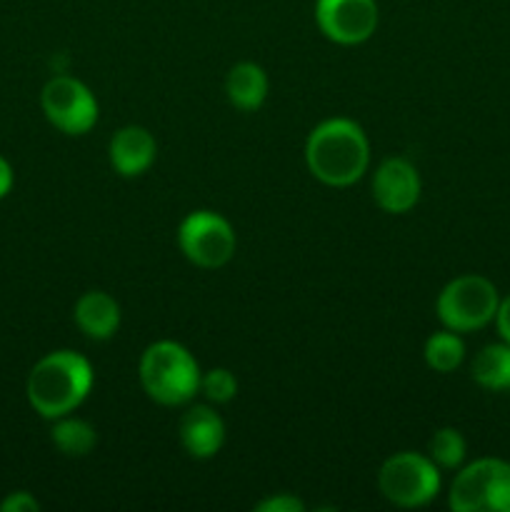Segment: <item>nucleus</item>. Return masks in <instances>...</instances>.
I'll return each mask as SVG.
<instances>
[{
  "instance_id": "1",
  "label": "nucleus",
  "mask_w": 510,
  "mask_h": 512,
  "mask_svg": "<svg viewBox=\"0 0 510 512\" xmlns=\"http://www.w3.org/2000/svg\"><path fill=\"white\" fill-rule=\"evenodd\" d=\"M305 163L313 178L330 188L358 183L370 163V145L355 120L330 118L315 125L305 143Z\"/></svg>"
},
{
  "instance_id": "2",
  "label": "nucleus",
  "mask_w": 510,
  "mask_h": 512,
  "mask_svg": "<svg viewBox=\"0 0 510 512\" xmlns=\"http://www.w3.org/2000/svg\"><path fill=\"white\" fill-rule=\"evenodd\" d=\"M93 388V368L73 350H55L40 358L28 375V403L40 418L58 420L78 410Z\"/></svg>"
},
{
  "instance_id": "3",
  "label": "nucleus",
  "mask_w": 510,
  "mask_h": 512,
  "mask_svg": "<svg viewBox=\"0 0 510 512\" xmlns=\"http://www.w3.org/2000/svg\"><path fill=\"white\" fill-rule=\"evenodd\" d=\"M200 368L188 348L175 340L148 345L140 358V383L150 400L160 405H185L200 393Z\"/></svg>"
},
{
  "instance_id": "4",
  "label": "nucleus",
  "mask_w": 510,
  "mask_h": 512,
  "mask_svg": "<svg viewBox=\"0 0 510 512\" xmlns=\"http://www.w3.org/2000/svg\"><path fill=\"white\" fill-rule=\"evenodd\" d=\"M498 288L483 275H460L450 280L438 295L435 313L448 330L455 333H475L493 323L498 313Z\"/></svg>"
},
{
  "instance_id": "5",
  "label": "nucleus",
  "mask_w": 510,
  "mask_h": 512,
  "mask_svg": "<svg viewBox=\"0 0 510 512\" xmlns=\"http://www.w3.org/2000/svg\"><path fill=\"white\" fill-rule=\"evenodd\" d=\"M455 512H510V463L480 458L455 475L448 493Z\"/></svg>"
},
{
  "instance_id": "6",
  "label": "nucleus",
  "mask_w": 510,
  "mask_h": 512,
  "mask_svg": "<svg viewBox=\"0 0 510 512\" xmlns=\"http://www.w3.org/2000/svg\"><path fill=\"white\" fill-rule=\"evenodd\" d=\"M378 488L398 508H423L440 493V468L428 455H390L378 473Z\"/></svg>"
},
{
  "instance_id": "7",
  "label": "nucleus",
  "mask_w": 510,
  "mask_h": 512,
  "mask_svg": "<svg viewBox=\"0 0 510 512\" xmlns=\"http://www.w3.org/2000/svg\"><path fill=\"white\" fill-rule=\"evenodd\" d=\"M178 245L185 258L205 270L223 268L235 253V230L213 210H195L178 228Z\"/></svg>"
},
{
  "instance_id": "8",
  "label": "nucleus",
  "mask_w": 510,
  "mask_h": 512,
  "mask_svg": "<svg viewBox=\"0 0 510 512\" xmlns=\"http://www.w3.org/2000/svg\"><path fill=\"white\" fill-rule=\"evenodd\" d=\"M45 118L65 135H85L98 123V100L88 85L70 75H55L40 93Z\"/></svg>"
},
{
  "instance_id": "9",
  "label": "nucleus",
  "mask_w": 510,
  "mask_h": 512,
  "mask_svg": "<svg viewBox=\"0 0 510 512\" xmlns=\"http://www.w3.org/2000/svg\"><path fill=\"white\" fill-rule=\"evenodd\" d=\"M315 20L328 40L338 45L365 43L378 28L375 0H318Z\"/></svg>"
},
{
  "instance_id": "10",
  "label": "nucleus",
  "mask_w": 510,
  "mask_h": 512,
  "mask_svg": "<svg viewBox=\"0 0 510 512\" xmlns=\"http://www.w3.org/2000/svg\"><path fill=\"white\" fill-rule=\"evenodd\" d=\"M373 200L390 215H403L420 200V175L405 158H385L373 175Z\"/></svg>"
},
{
  "instance_id": "11",
  "label": "nucleus",
  "mask_w": 510,
  "mask_h": 512,
  "mask_svg": "<svg viewBox=\"0 0 510 512\" xmlns=\"http://www.w3.org/2000/svg\"><path fill=\"white\" fill-rule=\"evenodd\" d=\"M108 153L115 173H120L123 178H135V175H143L155 163L158 145H155V138L145 128L125 125L113 135Z\"/></svg>"
},
{
  "instance_id": "12",
  "label": "nucleus",
  "mask_w": 510,
  "mask_h": 512,
  "mask_svg": "<svg viewBox=\"0 0 510 512\" xmlns=\"http://www.w3.org/2000/svg\"><path fill=\"white\" fill-rule=\"evenodd\" d=\"M180 443L188 450V455L198 460L218 455L225 443V425L220 415L208 405H193L180 418Z\"/></svg>"
},
{
  "instance_id": "13",
  "label": "nucleus",
  "mask_w": 510,
  "mask_h": 512,
  "mask_svg": "<svg viewBox=\"0 0 510 512\" xmlns=\"http://www.w3.org/2000/svg\"><path fill=\"white\" fill-rule=\"evenodd\" d=\"M73 318L90 340H110L120 328V305L103 290H88L75 303Z\"/></svg>"
},
{
  "instance_id": "14",
  "label": "nucleus",
  "mask_w": 510,
  "mask_h": 512,
  "mask_svg": "<svg viewBox=\"0 0 510 512\" xmlns=\"http://www.w3.org/2000/svg\"><path fill=\"white\" fill-rule=\"evenodd\" d=\"M228 100L240 110H258L268 98V75L258 63H238L225 78Z\"/></svg>"
},
{
  "instance_id": "15",
  "label": "nucleus",
  "mask_w": 510,
  "mask_h": 512,
  "mask_svg": "<svg viewBox=\"0 0 510 512\" xmlns=\"http://www.w3.org/2000/svg\"><path fill=\"white\" fill-rule=\"evenodd\" d=\"M475 383L485 390H508L510 388V345L508 343H493L485 345L473 360L470 368Z\"/></svg>"
},
{
  "instance_id": "16",
  "label": "nucleus",
  "mask_w": 510,
  "mask_h": 512,
  "mask_svg": "<svg viewBox=\"0 0 510 512\" xmlns=\"http://www.w3.org/2000/svg\"><path fill=\"white\" fill-rule=\"evenodd\" d=\"M50 438H53L55 448L63 455H68V458H83L98 443V435H95L93 425L80 418H70V415L53 420Z\"/></svg>"
},
{
  "instance_id": "17",
  "label": "nucleus",
  "mask_w": 510,
  "mask_h": 512,
  "mask_svg": "<svg viewBox=\"0 0 510 512\" xmlns=\"http://www.w3.org/2000/svg\"><path fill=\"white\" fill-rule=\"evenodd\" d=\"M423 355L430 370H435V373H453V370H458L463 365L465 343L460 338V333L445 328L425 340Z\"/></svg>"
},
{
  "instance_id": "18",
  "label": "nucleus",
  "mask_w": 510,
  "mask_h": 512,
  "mask_svg": "<svg viewBox=\"0 0 510 512\" xmlns=\"http://www.w3.org/2000/svg\"><path fill=\"white\" fill-rule=\"evenodd\" d=\"M465 453H468V445H465V438L455 428L435 430L428 443V458L443 470L460 468Z\"/></svg>"
},
{
  "instance_id": "19",
  "label": "nucleus",
  "mask_w": 510,
  "mask_h": 512,
  "mask_svg": "<svg viewBox=\"0 0 510 512\" xmlns=\"http://www.w3.org/2000/svg\"><path fill=\"white\" fill-rule=\"evenodd\" d=\"M200 393L215 405L230 403L238 395V380H235V375L230 370L213 368L205 375H200Z\"/></svg>"
},
{
  "instance_id": "20",
  "label": "nucleus",
  "mask_w": 510,
  "mask_h": 512,
  "mask_svg": "<svg viewBox=\"0 0 510 512\" xmlns=\"http://www.w3.org/2000/svg\"><path fill=\"white\" fill-rule=\"evenodd\" d=\"M255 510L258 512H303L305 505H303V500H298L295 495L280 493V495H270V498L260 500V503L255 505Z\"/></svg>"
},
{
  "instance_id": "21",
  "label": "nucleus",
  "mask_w": 510,
  "mask_h": 512,
  "mask_svg": "<svg viewBox=\"0 0 510 512\" xmlns=\"http://www.w3.org/2000/svg\"><path fill=\"white\" fill-rule=\"evenodd\" d=\"M40 503L25 490H18V493H10L8 498L0 503V512H38Z\"/></svg>"
},
{
  "instance_id": "22",
  "label": "nucleus",
  "mask_w": 510,
  "mask_h": 512,
  "mask_svg": "<svg viewBox=\"0 0 510 512\" xmlns=\"http://www.w3.org/2000/svg\"><path fill=\"white\" fill-rule=\"evenodd\" d=\"M495 328H498L500 340L510 345V295L500 298L498 313H495Z\"/></svg>"
},
{
  "instance_id": "23",
  "label": "nucleus",
  "mask_w": 510,
  "mask_h": 512,
  "mask_svg": "<svg viewBox=\"0 0 510 512\" xmlns=\"http://www.w3.org/2000/svg\"><path fill=\"white\" fill-rule=\"evenodd\" d=\"M10 188H13V168H10L8 160L0 155V200L10 193Z\"/></svg>"
}]
</instances>
